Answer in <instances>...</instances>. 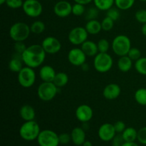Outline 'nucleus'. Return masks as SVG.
<instances>
[{
	"mask_svg": "<svg viewBox=\"0 0 146 146\" xmlns=\"http://www.w3.org/2000/svg\"><path fill=\"white\" fill-rule=\"evenodd\" d=\"M46 53L41 44H31L27 47L21 54V58L26 66L36 68L41 66L46 59Z\"/></svg>",
	"mask_w": 146,
	"mask_h": 146,
	"instance_id": "f257e3e1",
	"label": "nucleus"
},
{
	"mask_svg": "<svg viewBox=\"0 0 146 146\" xmlns=\"http://www.w3.org/2000/svg\"><path fill=\"white\" fill-rule=\"evenodd\" d=\"M40 132V126L35 120L25 121L21 125L19 131L20 137L26 141H33L36 140Z\"/></svg>",
	"mask_w": 146,
	"mask_h": 146,
	"instance_id": "f03ea898",
	"label": "nucleus"
},
{
	"mask_svg": "<svg viewBox=\"0 0 146 146\" xmlns=\"http://www.w3.org/2000/svg\"><path fill=\"white\" fill-rule=\"evenodd\" d=\"M31 33L30 26L21 21L14 23L9 30V35L14 42L24 41L29 38Z\"/></svg>",
	"mask_w": 146,
	"mask_h": 146,
	"instance_id": "7ed1b4c3",
	"label": "nucleus"
},
{
	"mask_svg": "<svg viewBox=\"0 0 146 146\" xmlns=\"http://www.w3.org/2000/svg\"><path fill=\"white\" fill-rule=\"evenodd\" d=\"M131 48V39L128 36L124 34L116 36L111 43L113 52L119 57L126 56Z\"/></svg>",
	"mask_w": 146,
	"mask_h": 146,
	"instance_id": "20e7f679",
	"label": "nucleus"
},
{
	"mask_svg": "<svg viewBox=\"0 0 146 146\" xmlns=\"http://www.w3.org/2000/svg\"><path fill=\"white\" fill-rule=\"evenodd\" d=\"M94 67L98 73H107L112 68L113 60L108 53H98L94 58Z\"/></svg>",
	"mask_w": 146,
	"mask_h": 146,
	"instance_id": "39448f33",
	"label": "nucleus"
},
{
	"mask_svg": "<svg viewBox=\"0 0 146 146\" xmlns=\"http://www.w3.org/2000/svg\"><path fill=\"white\" fill-rule=\"evenodd\" d=\"M58 88L53 82H42L37 88V96L44 102L51 101L56 96Z\"/></svg>",
	"mask_w": 146,
	"mask_h": 146,
	"instance_id": "423d86ee",
	"label": "nucleus"
},
{
	"mask_svg": "<svg viewBox=\"0 0 146 146\" xmlns=\"http://www.w3.org/2000/svg\"><path fill=\"white\" fill-rule=\"evenodd\" d=\"M36 75L34 68L29 66H24L22 69L18 73L17 80L21 87L25 88H31L35 84Z\"/></svg>",
	"mask_w": 146,
	"mask_h": 146,
	"instance_id": "0eeeda50",
	"label": "nucleus"
},
{
	"mask_svg": "<svg viewBox=\"0 0 146 146\" xmlns=\"http://www.w3.org/2000/svg\"><path fill=\"white\" fill-rule=\"evenodd\" d=\"M39 146H58V135L52 130H42L36 139Z\"/></svg>",
	"mask_w": 146,
	"mask_h": 146,
	"instance_id": "6e6552de",
	"label": "nucleus"
},
{
	"mask_svg": "<svg viewBox=\"0 0 146 146\" xmlns=\"http://www.w3.org/2000/svg\"><path fill=\"white\" fill-rule=\"evenodd\" d=\"M21 8L24 14L30 18H37L43 12V6L38 0H25Z\"/></svg>",
	"mask_w": 146,
	"mask_h": 146,
	"instance_id": "1a4fd4ad",
	"label": "nucleus"
},
{
	"mask_svg": "<svg viewBox=\"0 0 146 146\" xmlns=\"http://www.w3.org/2000/svg\"><path fill=\"white\" fill-rule=\"evenodd\" d=\"M88 33L85 27H76L69 31L68 34V41L74 46H81L88 40Z\"/></svg>",
	"mask_w": 146,
	"mask_h": 146,
	"instance_id": "9d476101",
	"label": "nucleus"
},
{
	"mask_svg": "<svg viewBox=\"0 0 146 146\" xmlns=\"http://www.w3.org/2000/svg\"><path fill=\"white\" fill-rule=\"evenodd\" d=\"M67 58L71 65L74 66H81L86 61L87 56L81 48L75 47L68 51Z\"/></svg>",
	"mask_w": 146,
	"mask_h": 146,
	"instance_id": "9b49d317",
	"label": "nucleus"
},
{
	"mask_svg": "<svg viewBox=\"0 0 146 146\" xmlns=\"http://www.w3.org/2000/svg\"><path fill=\"white\" fill-rule=\"evenodd\" d=\"M41 46L48 54H56L61 49V44L59 40L54 36H47L43 39Z\"/></svg>",
	"mask_w": 146,
	"mask_h": 146,
	"instance_id": "f8f14e48",
	"label": "nucleus"
},
{
	"mask_svg": "<svg viewBox=\"0 0 146 146\" xmlns=\"http://www.w3.org/2000/svg\"><path fill=\"white\" fill-rule=\"evenodd\" d=\"M75 115L76 119L82 123H88L93 118L94 111L90 106L87 104H81L76 109Z\"/></svg>",
	"mask_w": 146,
	"mask_h": 146,
	"instance_id": "ddd939ff",
	"label": "nucleus"
},
{
	"mask_svg": "<svg viewBox=\"0 0 146 146\" xmlns=\"http://www.w3.org/2000/svg\"><path fill=\"white\" fill-rule=\"evenodd\" d=\"M116 134L117 133L113 124L110 123H105L98 128V135L100 139L104 142L111 141Z\"/></svg>",
	"mask_w": 146,
	"mask_h": 146,
	"instance_id": "4468645a",
	"label": "nucleus"
},
{
	"mask_svg": "<svg viewBox=\"0 0 146 146\" xmlns=\"http://www.w3.org/2000/svg\"><path fill=\"white\" fill-rule=\"evenodd\" d=\"M54 13L59 18H66L72 14V4L66 0L57 1L54 6Z\"/></svg>",
	"mask_w": 146,
	"mask_h": 146,
	"instance_id": "2eb2a0df",
	"label": "nucleus"
},
{
	"mask_svg": "<svg viewBox=\"0 0 146 146\" xmlns=\"http://www.w3.org/2000/svg\"><path fill=\"white\" fill-rule=\"evenodd\" d=\"M121 88L117 84H109L103 90V96L107 100H115L120 96Z\"/></svg>",
	"mask_w": 146,
	"mask_h": 146,
	"instance_id": "dca6fc26",
	"label": "nucleus"
},
{
	"mask_svg": "<svg viewBox=\"0 0 146 146\" xmlns=\"http://www.w3.org/2000/svg\"><path fill=\"white\" fill-rule=\"evenodd\" d=\"M55 69L50 65H44L39 70V77L43 82H53L56 76Z\"/></svg>",
	"mask_w": 146,
	"mask_h": 146,
	"instance_id": "f3484780",
	"label": "nucleus"
},
{
	"mask_svg": "<svg viewBox=\"0 0 146 146\" xmlns=\"http://www.w3.org/2000/svg\"><path fill=\"white\" fill-rule=\"evenodd\" d=\"M71 141L76 146L82 145L86 141V131L81 127H76L71 131Z\"/></svg>",
	"mask_w": 146,
	"mask_h": 146,
	"instance_id": "a211bd4d",
	"label": "nucleus"
},
{
	"mask_svg": "<svg viewBox=\"0 0 146 146\" xmlns=\"http://www.w3.org/2000/svg\"><path fill=\"white\" fill-rule=\"evenodd\" d=\"M81 49L88 57H95L99 53L97 43L91 40H86L81 45Z\"/></svg>",
	"mask_w": 146,
	"mask_h": 146,
	"instance_id": "6ab92c4d",
	"label": "nucleus"
},
{
	"mask_svg": "<svg viewBox=\"0 0 146 146\" xmlns=\"http://www.w3.org/2000/svg\"><path fill=\"white\" fill-rule=\"evenodd\" d=\"M19 115L24 121H34L36 118L35 109L29 104L23 105L19 109Z\"/></svg>",
	"mask_w": 146,
	"mask_h": 146,
	"instance_id": "aec40b11",
	"label": "nucleus"
},
{
	"mask_svg": "<svg viewBox=\"0 0 146 146\" xmlns=\"http://www.w3.org/2000/svg\"><path fill=\"white\" fill-rule=\"evenodd\" d=\"M23 64H24V62H23L22 58H21V54L14 53V55L10 59L9 62V69L12 72L18 74L24 67Z\"/></svg>",
	"mask_w": 146,
	"mask_h": 146,
	"instance_id": "412c9836",
	"label": "nucleus"
},
{
	"mask_svg": "<svg viewBox=\"0 0 146 146\" xmlns=\"http://www.w3.org/2000/svg\"><path fill=\"white\" fill-rule=\"evenodd\" d=\"M117 67L121 72L127 73L132 68L133 61L127 55L121 56L117 61Z\"/></svg>",
	"mask_w": 146,
	"mask_h": 146,
	"instance_id": "4be33fe9",
	"label": "nucleus"
},
{
	"mask_svg": "<svg viewBox=\"0 0 146 146\" xmlns=\"http://www.w3.org/2000/svg\"><path fill=\"white\" fill-rule=\"evenodd\" d=\"M85 28L88 34H91V35H96L99 34L102 30L101 23L97 19L87 21Z\"/></svg>",
	"mask_w": 146,
	"mask_h": 146,
	"instance_id": "5701e85b",
	"label": "nucleus"
},
{
	"mask_svg": "<svg viewBox=\"0 0 146 146\" xmlns=\"http://www.w3.org/2000/svg\"><path fill=\"white\" fill-rule=\"evenodd\" d=\"M121 134L125 142H135L138 138V131L133 127L126 128Z\"/></svg>",
	"mask_w": 146,
	"mask_h": 146,
	"instance_id": "b1692460",
	"label": "nucleus"
},
{
	"mask_svg": "<svg viewBox=\"0 0 146 146\" xmlns=\"http://www.w3.org/2000/svg\"><path fill=\"white\" fill-rule=\"evenodd\" d=\"M69 81V78L66 73L65 72H58L56 74V76L54 78L53 83L59 88H62L67 85Z\"/></svg>",
	"mask_w": 146,
	"mask_h": 146,
	"instance_id": "393cba45",
	"label": "nucleus"
},
{
	"mask_svg": "<svg viewBox=\"0 0 146 146\" xmlns=\"http://www.w3.org/2000/svg\"><path fill=\"white\" fill-rule=\"evenodd\" d=\"M94 6L100 11H106L113 7L115 0H94Z\"/></svg>",
	"mask_w": 146,
	"mask_h": 146,
	"instance_id": "a878e982",
	"label": "nucleus"
},
{
	"mask_svg": "<svg viewBox=\"0 0 146 146\" xmlns=\"http://www.w3.org/2000/svg\"><path fill=\"white\" fill-rule=\"evenodd\" d=\"M134 98L137 104L141 106H146V88H140L134 94Z\"/></svg>",
	"mask_w": 146,
	"mask_h": 146,
	"instance_id": "bb28decb",
	"label": "nucleus"
},
{
	"mask_svg": "<svg viewBox=\"0 0 146 146\" xmlns=\"http://www.w3.org/2000/svg\"><path fill=\"white\" fill-rule=\"evenodd\" d=\"M30 29H31V32L32 34L38 35V34H42L45 31L46 25L42 21L36 20L30 25Z\"/></svg>",
	"mask_w": 146,
	"mask_h": 146,
	"instance_id": "cd10ccee",
	"label": "nucleus"
},
{
	"mask_svg": "<svg viewBox=\"0 0 146 146\" xmlns=\"http://www.w3.org/2000/svg\"><path fill=\"white\" fill-rule=\"evenodd\" d=\"M134 68L138 74L146 76V57H141L135 61Z\"/></svg>",
	"mask_w": 146,
	"mask_h": 146,
	"instance_id": "c85d7f7f",
	"label": "nucleus"
},
{
	"mask_svg": "<svg viewBox=\"0 0 146 146\" xmlns=\"http://www.w3.org/2000/svg\"><path fill=\"white\" fill-rule=\"evenodd\" d=\"M135 0H115V6L120 10H128L133 7Z\"/></svg>",
	"mask_w": 146,
	"mask_h": 146,
	"instance_id": "c756f323",
	"label": "nucleus"
},
{
	"mask_svg": "<svg viewBox=\"0 0 146 146\" xmlns=\"http://www.w3.org/2000/svg\"><path fill=\"white\" fill-rule=\"evenodd\" d=\"M100 10L97 9L96 7L94 6V7H90L89 9L86 11L85 13V19L87 21H90V20L97 19L98 17V14H99Z\"/></svg>",
	"mask_w": 146,
	"mask_h": 146,
	"instance_id": "7c9ffc66",
	"label": "nucleus"
},
{
	"mask_svg": "<svg viewBox=\"0 0 146 146\" xmlns=\"http://www.w3.org/2000/svg\"><path fill=\"white\" fill-rule=\"evenodd\" d=\"M97 46L100 53H108L110 47H111V44L106 38H101L97 43Z\"/></svg>",
	"mask_w": 146,
	"mask_h": 146,
	"instance_id": "2f4dec72",
	"label": "nucleus"
},
{
	"mask_svg": "<svg viewBox=\"0 0 146 146\" xmlns=\"http://www.w3.org/2000/svg\"><path fill=\"white\" fill-rule=\"evenodd\" d=\"M85 5L78 3H75L74 5H72V14H74L76 17H80L85 14L86 13Z\"/></svg>",
	"mask_w": 146,
	"mask_h": 146,
	"instance_id": "473e14b6",
	"label": "nucleus"
},
{
	"mask_svg": "<svg viewBox=\"0 0 146 146\" xmlns=\"http://www.w3.org/2000/svg\"><path fill=\"white\" fill-rule=\"evenodd\" d=\"M114 22L115 21L111 18L108 17H106L101 21V27H102V30L105 31H109L113 29L114 27Z\"/></svg>",
	"mask_w": 146,
	"mask_h": 146,
	"instance_id": "72a5a7b5",
	"label": "nucleus"
},
{
	"mask_svg": "<svg viewBox=\"0 0 146 146\" xmlns=\"http://www.w3.org/2000/svg\"><path fill=\"white\" fill-rule=\"evenodd\" d=\"M106 17H109L114 21H117L121 17V13H120L119 9L115 7H111L109 9L106 11Z\"/></svg>",
	"mask_w": 146,
	"mask_h": 146,
	"instance_id": "f704fd0d",
	"label": "nucleus"
},
{
	"mask_svg": "<svg viewBox=\"0 0 146 146\" xmlns=\"http://www.w3.org/2000/svg\"><path fill=\"white\" fill-rule=\"evenodd\" d=\"M128 57L132 60L133 61H135L138 59H139L141 57V51L139 48H135V47H132L128 51L127 54Z\"/></svg>",
	"mask_w": 146,
	"mask_h": 146,
	"instance_id": "c9c22d12",
	"label": "nucleus"
},
{
	"mask_svg": "<svg viewBox=\"0 0 146 146\" xmlns=\"http://www.w3.org/2000/svg\"><path fill=\"white\" fill-rule=\"evenodd\" d=\"M5 4L9 8L17 9L22 7L24 1L23 0H7Z\"/></svg>",
	"mask_w": 146,
	"mask_h": 146,
	"instance_id": "e433bc0d",
	"label": "nucleus"
},
{
	"mask_svg": "<svg viewBox=\"0 0 146 146\" xmlns=\"http://www.w3.org/2000/svg\"><path fill=\"white\" fill-rule=\"evenodd\" d=\"M135 18L141 24L146 23V9H139L135 12Z\"/></svg>",
	"mask_w": 146,
	"mask_h": 146,
	"instance_id": "4c0bfd02",
	"label": "nucleus"
},
{
	"mask_svg": "<svg viewBox=\"0 0 146 146\" xmlns=\"http://www.w3.org/2000/svg\"><path fill=\"white\" fill-rule=\"evenodd\" d=\"M137 140L141 144L146 145V126L138 130Z\"/></svg>",
	"mask_w": 146,
	"mask_h": 146,
	"instance_id": "58836bf2",
	"label": "nucleus"
},
{
	"mask_svg": "<svg viewBox=\"0 0 146 146\" xmlns=\"http://www.w3.org/2000/svg\"><path fill=\"white\" fill-rule=\"evenodd\" d=\"M27 46L24 44V41H17V42H14V49L15 53L19 54H22L24 51H25Z\"/></svg>",
	"mask_w": 146,
	"mask_h": 146,
	"instance_id": "ea45409f",
	"label": "nucleus"
},
{
	"mask_svg": "<svg viewBox=\"0 0 146 146\" xmlns=\"http://www.w3.org/2000/svg\"><path fill=\"white\" fill-rule=\"evenodd\" d=\"M58 139H59V143L61 145H66L70 141H71V134L67 133H63L58 135Z\"/></svg>",
	"mask_w": 146,
	"mask_h": 146,
	"instance_id": "a19ab883",
	"label": "nucleus"
},
{
	"mask_svg": "<svg viewBox=\"0 0 146 146\" xmlns=\"http://www.w3.org/2000/svg\"><path fill=\"white\" fill-rule=\"evenodd\" d=\"M111 142H112V146H122L123 144L125 143V141L123 138L122 134L117 133L113 138Z\"/></svg>",
	"mask_w": 146,
	"mask_h": 146,
	"instance_id": "79ce46f5",
	"label": "nucleus"
},
{
	"mask_svg": "<svg viewBox=\"0 0 146 146\" xmlns=\"http://www.w3.org/2000/svg\"><path fill=\"white\" fill-rule=\"evenodd\" d=\"M113 125L117 133H122L125 131V128H126L125 123L122 121H116V122L113 124Z\"/></svg>",
	"mask_w": 146,
	"mask_h": 146,
	"instance_id": "37998d69",
	"label": "nucleus"
},
{
	"mask_svg": "<svg viewBox=\"0 0 146 146\" xmlns=\"http://www.w3.org/2000/svg\"><path fill=\"white\" fill-rule=\"evenodd\" d=\"M75 3H78V4H84V5H86V4H90L94 0H74Z\"/></svg>",
	"mask_w": 146,
	"mask_h": 146,
	"instance_id": "c03bdc74",
	"label": "nucleus"
},
{
	"mask_svg": "<svg viewBox=\"0 0 146 146\" xmlns=\"http://www.w3.org/2000/svg\"><path fill=\"white\" fill-rule=\"evenodd\" d=\"M122 146H140L135 142H125Z\"/></svg>",
	"mask_w": 146,
	"mask_h": 146,
	"instance_id": "a18cd8bd",
	"label": "nucleus"
},
{
	"mask_svg": "<svg viewBox=\"0 0 146 146\" xmlns=\"http://www.w3.org/2000/svg\"><path fill=\"white\" fill-rule=\"evenodd\" d=\"M81 69L83 70V71H86H86H88V70H89V65H88V64H87L86 62V63H84V64H83L82 66H81Z\"/></svg>",
	"mask_w": 146,
	"mask_h": 146,
	"instance_id": "49530a36",
	"label": "nucleus"
},
{
	"mask_svg": "<svg viewBox=\"0 0 146 146\" xmlns=\"http://www.w3.org/2000/svg\"><path fill=\"white\" fill-rule=\"evenodd\" d=\"M141 32L145 36H146V23L143 24L142 26V28H141Z\"/></svg>",
	"mask_w": 146,
	"mask_h": 146,
	"instance_id": "de8ad7c7",
	"label": "nucleus"
},
{
	"mask_svg": "<svg viewBox=\"0 0 146 146\" xmlns=\"http://www.w3.org/2000/svg\"><path fill=\"white\" fill-rule=\"evenodd\" d=\"M82 146H93V144H92V143L91 142V141H86L85 142L83 143Z\"/></svg>",
	"mask_w": 146,
	"mask_h": 146,
	"instance_id": "09e8293b",
	"label": "nucleus"
},
{
	"mask_svg": "<svg viewBox=\"0 0 146 146\" xmlns=\"http://www.w3.org/2000/svg\"><path fill=\"white\" fill-rule=\"evenodd\" d=\"M6 1H7V0H0V4H1V5H3V4L6 3Z\"/></svg>",
	"mask_w": 146,
	"mask_h": 146,
	"instance_id": "8fccbe9b",
	"label": "nucleus"
},
{
	"mask_svg": "<svg viewBox=\"0 0 146 146\" xmlns=\"http://www.w3.org/2000/svg\"><path fill=\"white\" fill-rule=\"evenodd\" d=\"M139 1H146V0H139Z\"/></svg>",
	"mask_w": 146,
	"mask_h": 146,
	"instance_id": "3c124183",
	"label": "nucleus"
},
{
	"mask_svg": "<svg viewBox=\"0 0 146 146\" xmlns=\"http://www.w3.org/2000/svg\"><path fill=\"white\" fill-rule=\"evenodd\" d=\"M79 146H82V145H79Z\"/></svg>",
	"mask_w": 146,
	"mask_h": 146,
	"instance_id": "603ef678",
	"label": "nucleus"
}]
</instances>
